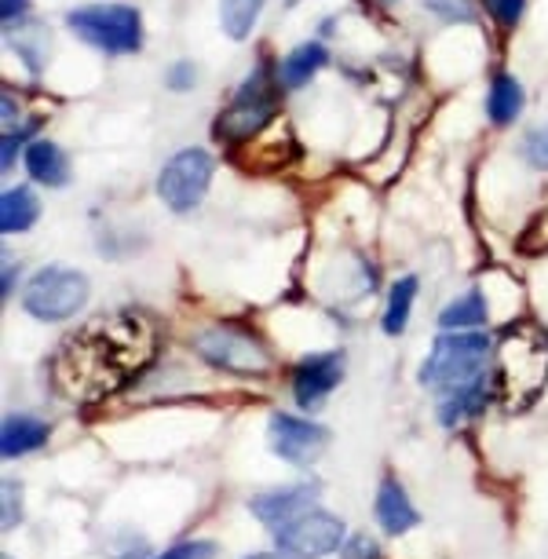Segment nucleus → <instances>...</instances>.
<instances>
[{"label":"nucleus","mask_w":548,"mask_h":559,"mask_svg":"<svg viewBox=\"0 0 548 559\" xmlns=\"http://www.w3.org/2000/svg\"><path fill=\"white\" fill-rule=\"evenodd\" d=\"M490 366V336L479 330L442 333L420 366V384L446 395L453 388H465Z\"/></svg>","instance_id":"nucleus-1"},{"label":"nucleus","mask_w":548,"mask_h":559,"mask_svg":"<svg viewBox=\"0 0 548 559\" xmlns=\"http://www.w3.org/2000/svg\"><path fill=\"white\" fill-rule=\"evenodd\" d=\"M67 26L103 56H132L143 48V15L132 4H84L67 12Z\"/></svg>","instance_id":"nucleus-2"},{"label":"nucleus","mask_w":548,"mask_h":559,"mask_svg":"<svg viewBox=\"0 0 548 559\" xmlns=\"http://www.w3.org/2000/svg\"><path fill=\"white\" fill-rule=\"evenodd\" d=\"M274 114H278V84H274L267 62H260V67L241 81L230 107L219 114V121L213 124V135L224 143H246L263 124H271Z\"/></svg>","instance_id":"nucleus-3"},{"label":"nucleus","mask_w":548,"mask_h":559,"mask_svg":"<svg viewBox=\"0 0 548 559\" xmlns=\"http://www.w3.org/2000/svg\"><path fill=\"white\" fill-rule=\"evenodd\" d=\"M92 297V286L81 271L73 267H40L26 282L23 308L37 322H67L73 319Z\"/></svg>","instance_id":"nucleus-4"},{"label":"nucleus","mask_w":548,"mask_h":559,"mask_svg":"<svg viewBox=\"0 0 548 559\" xmlns=\"http://www.w3.org/2000/svg\"><path fill=\"white\" fill-rule=\"evenodd\" d=\"M344 534L347 526L341 515L308 509L274 531V548L286 559H325L344 545Z\"/></svg>","instance_id":"nucleus-5"},{"label":"nucleus","mask_w":548,"mask_h":559,"mask_svg":"<svg viewBox=\"0 0 548 559\" xmlns=\"http://www.w3.org/2000/svg\"><path fill=\"white\" fill-rule=\"evenodd\" d=\"M213 154L209 151H179L172 162L162 168L157 176V198L172 209V213H191V209L202 205V198L213 183Z\"/></svg>","instance_id":"nucleus-6"},{"label":"nucleus","mask_w":548,"mask_h":559,"mask_svg":"<svg viewBox=\"0 0 548 559\" xmlns=\"http://www.w3.org/2000/svg\"><path fill=\"white\" fill-rule=\"evenodd\" d=\"M198 355L205 362H213L227 373H267L271 369V355L263 352L260 341H252L249 333L230 330V325H213L194 341Z\"/></svg>","instance_id":"nucleus-7"},{"label":"nucleus","mask_w":548,"mask_h":559,"mask_svg":"<svg viewBox=\"0 0 548 559\" xmlns=\"http://www.w3.org/2000/svg\"><path fill=\"white\" fill-rule=\"evenodd\" d=\"M271 450L289 464H311L319 453L330 447V428L314 425V420L293 417V414H271L267 420Z\"/></svg>","instance_id":"nucleus-8"},{"label":"nucleus","mask_w":548,"mask_h":559,"mask_svg":"<svg viewBox=\"0 0 548 559\" xmlns=\"http://www.w3.org/2000/svg\"><path fill=\"white\" fill-rule=\"evenodd\" d=\"M341 377H344V352L308 355L293 369V399H297L300 409H314L341 384Z\"/></svg>","instance_id":"nucleus-9"},{"label":"nucleus","mask_w":548,"mask_h":559,"mask_svg":"<svg viewBox=\"0 0 548 559\" xmlns=\"http://www.w3.org/2000/svg\"><path fill=\"white\" fill-rule=\"evenodd\" d=\"M493 388H498V381H493V373L487 369V373L476 377L472 384L453 388V392L439 395V425L442 428H457V425H465V420L479 417L483 409H487L490 399H493Z\"/></svg>","instance_id":"nucleus-10"},{"label":"nucleus","mask_w":548,"mask_h":559,"mask_svg":"<svg viewBox=\"0 0 548 559\" xmlns=\"http://www.w3.org/2000/svg\"><path fill=\"white\" fill-rule=\"evenodd\" d=\"M314 487L308 483H300V487H286V490H274V493H260L257 501L249 504L252 515H257L260 523H267L271 531H278L282 523H289L293 515L308 512V504L314 501Z\"/></svg>","instance_id":"nucleus-11"},{"label":"nucleus","mask_w":548,"mask_h":559,"mask_svg":"<svg viewBox=\"0 0 548 559\" xmlns=\"http://www.w3.org/2000/svg\"><path fill=\"white\" fill-rule=\"evenodd\" d=\"M48 420H40L34 414H12L4 417V428H0V453L8 461L12 457H26V453L40 450L48 442Z\"/></svg>","instance_id":"nucleus-12"},{"label":"nucleus","mask_w":548,"mask_h":559,"mask_svg":"<svg viewBox=\"0 0 548 559\" xmlns=\"http://www.w3.org/2000/svg\"><path fill=\"white\" fill-rule=\"evenodd\" d=\"M377 523H381L388 534H406L420 523L414 501L406 498L398 479H384L381 490H377Z\"/></svg>","instance_id":"nucleus-13"},{"label":"nucleus","mask_w":548,"mask_h":559,"mask_svg":"<svg viewBox=\"0 0 548 559\" xmlns=\"http://www.w3.org/2000/svg\"><path fill=\"white\" fill-rule=\"evenodd\" d=\"M26 173L45 187H67L70 183V162L59 143L34 140L26 146Z\"/></svg>","instance_id":"nucleus-14"},{"label":"nucleus","mask_w":548,"mask_h":559,"mask_svg":"<svg viewBox=\"0 0 548 559\" xmlns=\"http://www.w3.org/2000/svg\"><path fill=\"white\" fill-rule=\"evenodd\" d=\"M37 216H40V202L29 187H8L0 194V230L4 235H23V230L37 224Z\"/></svg>","instance_id":"nucleus-15"},{"label":"nucleus","mask_w":548,"mask_h":559,"mask_svg":"<svg viewBox=\"0 0 548 559\" xmlns=\"http://www.w3.org/2000/svg\"><path fill=\"white\" fill-rule=\"evenodd\" d=\"M325 62H330V51H325L319 40H308V45H297L289 51L286 59H282V67H278V81L286 84V88H303L314 73H319Z\"/></svg>","instance_id":"nucleus-16"},{"label":"nucleus","mask_w":548,"mask_h":559,"mask_svg":"<svg viewBox=\"0 0 548 559\" xmlns=\"http://www.w3.org/2000/svg\"><path fill=\"white\" fill-rule=\"evenodd\" d=\"M523 84L512 78V73H498L490 81V92H487V118L493 124H512L515 118L523 114Z\"/></svg>","instance_id":"nucleus-17"},{"label":"nucleus","mask_w":548,"mask_h":559,"mask_svg":"<svg viewBox=\"0 0 548 559\" xmlns=\"http://www.w3.org/2000/svg\"><path fill=\"white\" fill-rule=\"evenodd\" d=\"M487 297H483L479 289H468L461 293L457 300L446 304L439 314V330L442 333H457V330H479V325H487Z\"/></svg>","instance_id":"nucleus-18"},{"label":"nucleus","mask_w":548,"mask_h":559,"mask_svg":"<svg viewBox=\"0 0 548 559\" xmlns=\"http://www.w3.org/2000/svg\"><path fill=\"white\" fill-rule=\"evenodd\" d=\"M414 297H417V278H414V274L398 278L395 286L388 289V308H384V333H388V336L406 333V322H409V308H414Z\"/></svg>","instance_id":"nucleus-19"},{"label":"nucleus","mask_w":548,"mask_h":559,"mask_svg":"<svg viewBox=\"0 0 548 559\" xmlns=\"http://www.w3.org/2000/svg\"><path fill=\"white\" fill-rule=\"evenodd\" d=\"M263 12V0H219V23L230 40H246Z\"/></svg>","instance_id":"nucleus-20"},{"label":"nucleus","mask_w":548,"mask_h":559,"mask_svg":"<svg viewBox=\"0 0 548 559\" xmlns=\"http://www.w3.org/2000/svg\"><path fill=\"white\" fill-rule=\"evenodd\" d=\"M8 40L15 45V51L23 56V62L29 67V73L45 70V56H48V34L40 26H19L15 34H8Z\"/></svg>","instance_id":"nucleus-21"},{"label":"nucleus","mask_w":548,"mask_h":559,"mask_svg":"<svg viewBox=\"0 0 548 559\" xmlns=\"http://www.w3.org/2000/svg\"><path fill=\"white\" fill-rule=\"evenodd\" d=\"M442 23H476V0H420Z\"/></svg>","instance_id":"nucleus-22"},{"label":"nucleus","mask_w":548,"mask_h":559,"mask_svg":"<svg viewBox=\"0 0 548 559\" xmlns=\"http://www.w3.org/2000/svg\"><path fill=\"white\" fill-rule=\"evenodd\" d=\"M523 154H526V162H531L534 168L548 173V124H541V129H534V132H526Z\"/></svg>","instance_id":"nucleus-23"},{"label":"nucleus","mask_w":548,"mask_h":559,"mask_svg":"<svg viewBox=\"0 0 548 559\" xmlns=\"http://www.w3.org/2000/svg\"><path fill=\"white\" fill-rule=\"evenodd\" d=\"M0 523H4V531H15L23 523V487L12 479L4 483V515H0Z\"/></svg>","instance_id":"nucleus-24"},{"label":"nucleus","mask_w":548,"mask_h":559,"mask_svg":"<svg viewBox=\"0 0 548 559\" xmlns=\"http://www.w3.org/2000/svg\"><path fill=\"white\" fill-rule=\"evenodd\" d=\"M487 12L498 19V26L512 29L526 12V0H487Z\"/></svg>","instance_id":"nucleus-25"},{"label":"nucleus","mask_w":548,"mask_h":559,"mask_svg":"<svg viewBox=\"0 0 548 559\" xmlns=\"http://www.w3.org/2000/svg\"><path fill=\"white\" fill-rule=\"evenodd\" d=\"M213 556H216L213 542H183V545H172L168 552L154 556V559H213Z\"/></svg>","instance_id":"nucleus-26"},{"label":"nucleus","mask_w":548,"mask_h":559,"mask_svg":"<svg viewBox=\"0 0 548 559\" xmlns=\"http://www.w3.org/2000/svg\"><path fill=\"white\" fill-rule=\"evenodd\" d=\"M168 88L172 92H191L194 88V81H198V70H194V62L191 59H179L168 67Z\"/></svg>","instance_id":"nucleus-27"},{"label":"nucleus","mask_w":548,"mask_h":559,"mask_svg":"<svg viewBox=\"0 0 548 559\" xmlns=\"http://www.w3.org/2000/svg\"><path fill=\"white\" fill-rule=\"evenodd\" d=\"M29 15V0H0V19H4V34H15Z\"/></svg>","instance_id":"nucleus-28"},{"label":"nucleus","mask_w":548,"mask_h":559,"mask_svg":"<svg viewBox=\"0 0 548 559\" xmlns=\"http://www.w3.org/2000/svg\"><path fill=\"white\" fill-rule=\"evenodd\" d=\"M341 559H381V548H377L373 537L358 534V537H352V542L344 545V556Z\"/></svg>","instance_id":"nucleus-29"},{"label":"nucleus","mask_w":548,"mask_h":559,"mask_svg":"<svg viewBox=\"0 0 548 559\" xmlns=\"http://www.w3.org/2000/svg\"><path fill=\"white\" fill-rule=\"evenodd\" d=\"M23 135H26V129H19V132H4V146H0V168L4 173H12V165H15V154H19V143H23Z\"/></svg>","instance_id":"nucleus-30"},{"label":"nucleus","mask_w":548,"mask_h":559,"mask_svg":"<svg viewBox=\"0 0 548 559\" xmlns=\"http://www.w3.org/2000/svg\"><path fill=\"white\" fill-rule=\"evenodd\" d=\"M19 282V263H12V260H4V286H0V297H12V286Z\"/></svg>","instance_id":"nucleus-31"},{"label":"nucleus","mask_w":548,"mask_h":559,"mask_svg":"<svg viewBox=\"0 0 548 559\" xmlns=\"http://www.w3.org/2000/svg\"><path fill=\"white\" fill-rule=\"evenodd\" d=\"M246 559H286V556H282V552H257V556H246Z\"/></svg>","instance_id":"nucleus-32"},{"label":"nucleus","mask_w":548,"mask_h":559,"mask_svg":"<svg viewBox=\"0 0 548 559\" xmlns=\"http://www.w3.org/2000/svg\"><path fill=\"white\" fill-rule=\"evenodd\" d=\"M4 559H12V556H4Z\"/></svg>","instance_id":"nucleus-33"}]
</instances>
